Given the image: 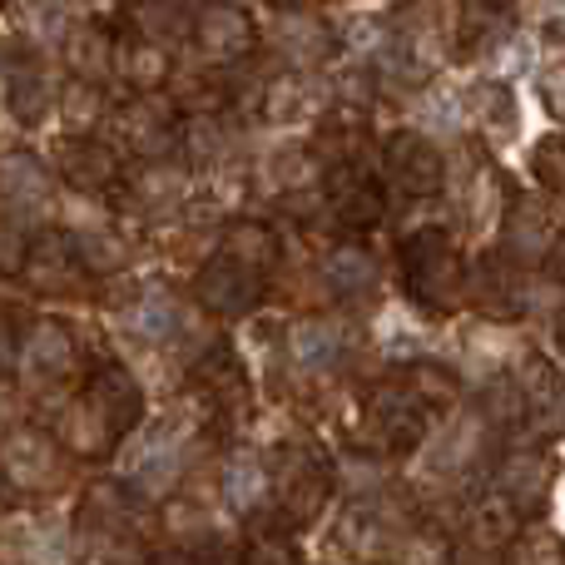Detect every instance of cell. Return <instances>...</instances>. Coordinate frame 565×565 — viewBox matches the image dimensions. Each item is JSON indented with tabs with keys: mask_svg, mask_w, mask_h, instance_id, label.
Returning a JSON list of instances; mask_svg holds the SVG:
<instances>
[{
	"mask_svg": "<svg viewBox=\"0 0 565 565\" xmlns=\"http://www.w3.org/2000/svg\"><path fill=\"white\" fill-rule=\"evenodd\" d=\"M65 55H70L75 79H85V85H105V79L115 75V40H109L105 25H79L75 35H70Z\"/></svg>",
	"mask_w": 565,
	"mask_h": 565,
	"instance_id": "obj_26",
	"label": "cell"
},
{
	"mask_svg": "<svg viewBox=\"0 0 565 565\" xmlns=\"http://www.w3.org/2000/svg\"><path fill=\"white\" fill-rule=\"evenodd\" d=\"M184 194H189V169L164 164V154L145 159V169H139V174H129V199H135L145 214H154V218L184 204Z\"/></svg>",
	"mask_w": 565,
	"mask_h": 565,
	"instance_id": "obj_23",
	"label": "cell"
},
{
	"mask_svg": "<svg viewBox=\"0 0 565 565\" xmlns=\"http://www.w3.org/2000/svg\"><path fill=\"white\" fill-rule=\"evenodd\" d=\"M501 248H507L511 264H536L541 254L551 248V214L541 199L521 194L511 199V214L501 224Z\"/></svg>",
	"mask_w": 565,
	"mask_h": 565,
	"instance_id": "obj_20",
	"label": "cell"
},
{
	"mask_svg": "<svg viewBox=\"0 0 565 565\" xmlns=\"http://www.w3.org/2000/svg\"><path fill=\"white\" fill-rule=\"evenodd\" d=\"M516 511L507 507V501L497 497V491H491L487 501H477V507H471V536L477 541H497V546H507L511 536H516Z\"/></svg>",
	"mask_w": 565,
	"mask_h": 565,
	"instance_id": "obj_32",
	"label": "cell"
},
{
	"mask_svg": "<svg viewBox=\"0 0 565 565\" xmlns=\"http://www.w3.org/2000/svg\"><path fill=\"white\" fill-rule=\"evenodd\" d=\"M511 25H516L511 0H461L457 25H451V50H457V60H481L501 40H511Z\"/></svg>",
	"mask_w": 565,
	"mask_h": 565,
	"instance_id": "obj_16",
	"label": "cell"
},
{
	"mask_svg": "<svg viewBox=\"0 0 565 565\" xmlns=\"http://www.w3.org/2000/svg\"><path fill=\"white\" fill-rule=\"evenodd\" d=\"M224 254H234L238 264H248L254 274H274L278 268V234L274 228H264L258 218H234V224L224 228Z\"/></svg>",
	"mask_w": 565,
	"mask_h": 565,
	"instance_id": "obj_27",
	"label": "cell"
},
{
	"mask_svg": "<svg viewBox=\"0 0 565 565\" xmlns=\"http://www.w3.org/2000/svg\"><path fill=\"white\" fill-rule=\"evenodd\" d=\"M79 397H85L89 407L119 431V441L145 422V387H139V377L129 367H119V362H99V367L85 377Z\"/></svg>",
	"mask_w": 565,
	"mask_h": 565,
	"instance_id": "obj_14",
	"label": "cell"
},
{
	"mask_svg": "<svg viewBox=\"0 0 565 565\" xmlns=\"http://www.w3.org/2000/svg\"><path fill=\"white\" fill-rule=\"evenodd\" d=\"M75 338H70L65 322H35V328L20 338L15 348V372H20V387L45 397V392H60L70 377H75Z\"/></svg>",
	"mask_w": 565,
	"mask_h": 565,
	"instance_id": "obj_6",
	"label": "cell"
},
{
	"mask_svg": "<svg viewBox=\"0 0 565 565\" xmlns=\"http://www.w3.org/2000/svg\"><path fill=\"white\" fill-rule=\"evenodd\" d=\"M531 174L546 189L565 194V135H546L536 149H531Z\"/></svg>",
	"mask_w": 565,
	"mask_h": 565,
	"instance_id": "obj_35",
	"label": "cell"
},
{
	"mask_svg": "<svg viewBox=\"0 0 565 565\" xmlns=\"http://www.w3.org/2000/svg\"><path fill=\"white\" fill-rule=\"evenodd\" d=\"M258 292H264V274H254V268L238 264V258L224 254V248H218L194 278L199 308H209L214 318H244V312L258 302Z\"/></svg>",
	"mask_w": 565,
	"mask_h": 565,
	"instance_id": "obj_11",
	"label": "cell"
},
{
	"mask_svg": "<svg viewBox=\"0 0 565 565\" xmlns=\"http://www.w3.org/2000/svg\"><path fill=\"white\" fill-rule=\"evenodd\" d=\"M199 387L209 392V402H214L218 412L248 407V372H244V362L234 358V348H214L199 362Z\"/></svg>",
	"mask_w": 565,
	"mask_h": 565,
	"instance_id": "obj_25",
	"label": "cell"
},
{
	"mask_svg": "<svg viewBox=\"0 0 565 565\" xmlns=\"http://www.w3.org/2000/svg\"><path fill=\"white\" fill-rule=\"evenodd\" d=\"M224 487H228V501H234V511H244V516H254V511H258V501H264V491H268L264 461H258V467H248V461H238V467H228Z\"/></svg>",
	"mask_w": 565,
	"mask_h": 565,
	"instance_id": "obj_33",
	"label": "cell"
},
{
	"mask_svg": "<svg viewBox=\"0 0 565 565\" xmlns=\"http://www.w3.org/2000/svg\"><path fill=\"white\" fill-rule=\"evenodd\" d=\"M115 75H125L129 89H159L169 79V55L149 40L129 35L115 45Z\"/></svg>",
	"mask_w": 565,
	"mask_h": 565,
	"instance_id": "obj_29",
	"label": "cell"
},
{
	"mask_svg": "<svg viewBox=\"0 0 565 565\" xmlns=\"http://www.w3.org/2000/svg\"><path fill=\"white\" fill-rule=\"evenodd\" d=\"M189 35H194L199 55L209 65H234V60L254 55L258 45V25L238 6H224V0H204L189 20Z\"/></svg>",
	"mask_w": 565,
	"mask_h": 565,
	"instance_id": "obj_10",
	"label": "cell"
},
{
	"mask_svg": "<svg viewBox=\"0 0 565 565\" xmlns=\"http://www.w3.org/2000/svg\"><path fill=\"white\" fill-rule=\"evenodd\" d=\"M382 169H387L392 184L417 199H431L447 184V159H441V149L431 145L427 135H412V129H402V135H392L387 145H382Z\"/></svg>",
	"mask_w": 565,
	"mask_h": 565,
	"instance_id": "obj_13",
	"label": "cell"
},
{
	"mask_svg": "<svg viewBox=\"0 0 565 565\" xmlns=\"http://www.w3.org/2000/svg\"><path fill=\"white\" fill-rule=\"evenodd\" d=\"M288 348H292V362L302 372H328L332 362L342 358V332L322 318H302L298 328L288 332Z\"/></svg>",
	"mask_w": 565,
	"mask_h": 565,
	"instance_id": "obj_28",
	"label": "cell"
},
{
	"mask_svg": "<svg viewBox=\"0 0 565 565\" xmlns=\"http://www.w3.org/2000/svg\"><path fill=\"white\" fill-rule=\"evenodd\" d=\"M481 125H487L491 139H511L516 135V99H511L507 85H487L481 89Z\"/></svg>",
	"mask_w": 565,
	"mask_h": 565,
	"instance_id": "obj_34",
	"label": "cell"
},
{
	"mask_svg": "<svg viewBox=\"0 0 565 565\" xmlns=\"http://www.w3.org/2000/svg\"><path fill=\"white\" fill-rule=\"evenodd\" d=\"M551 481H556V457L551 451H507L497 467V497L526 521L546 511Z\"/></svg>",
	"mask_w": 565,
	"mask_h": 565,
	"instance_id": "obj_15",
	"label": "cell"
},
{
	"mask_svg": "<svg viewBox=\"0 0 565 565\" xmlns=\"http://www.w3.org/2000/svg\"><path fill=\"white\" fill-rule=\"evenodd\" d=\"M15 6L40 30H60V15H65V0H15Z\"/></svg>",
	"mask_w": 565,
	"mask_h": 565,
	"instance_id": "obj_40",
	"label": "cell"
},
{
	"mask_svg": "<svg viewBox=\"0 0 565 565\" xmlns=\"http://www.w3.org/2000/svg\"><path fill=\"white\" fill-rule=\"evenodd\" d=\"M20 278L45 298H85L89 288V268L79 258L75 238L60 234V228H45V234L30 238L25 258H20Z\"/></svg>",
	"mask_w": 565,
	"mask_h": 565,
	"instance_id": "obj_5",
	"label": "cell"
},
{
	"mask_svg": "<svg viewBox=\"0 0 565 565\" xmlns=\"http://www.w3.org/2000/svg\"><path fill=\"white\" fill-rule=\"evenodd\" d=\"M135 516H139V507L129 501V491L125 487H89L85 497H79V507H75V531L79 536H105V541H115V536H135Z\"/></svg>",
	"mask_w": 565,
	"mask_h": 565,
	"instance_id": "obj_19",
	"label": "cell"
},
{
	"mask_svg": "<svg viewBox=\"0 0 565 565\" xmlns=\"http://www.w3.org/2000/svg\"><path fill=\"white\" fill-rule=\"evenodd\" d=\"M447 50V25H441L431 0H402L387 20V45H382V70L402 85H422L431 65Z\"/></svg>",
	"mask_w": 565,
	"mask_h": 565,
	"instance_id": "obj_4",
	"label": "cell"
},
{
	"mask_svg": "<svg viewBox=\"0 0 565 565\" xmlns=\"http://www.w3.org/2000/svg\"><path fill=\"white\" fill-rule=\"evenodd\" d=\"M561 348H565V322H561Z\"/></svg>",
	"mask_w": 565,
	"mask_h": 565,
	"instance_id": "obj_45",
	"label": "cell"
},
{
	"mask_svg": "<svg viewBox=\"0 0 565 565\" xmlns=\"http://www.w3.org/2000/svg\"><path fill=\"white\" fill-rule=\"evenodd\" d=\"M264 477L274 491V516L288 531L312 526L332 497V467L318 447H302V441H278L264 461Z\"/></svg>",
	"mask_w": 565,
	"mask_h": 565,
	"instance_id": "obj_1",
	"label": "cell"
},
{
	"mask_svg": "<svg viewBox=\"0 0 565 565\" xmlns=\"http://www.w3.org/2000/svg\"><path fill=\"white\" fill-rule=\"evenodd\" d=\"M402 282L417 302L427 308H457L461 288H467V258H461L457 238L447 228H417L402 238Z\"/></svg>",
	"mask_w": 565,
	"mask_h": 565,
	"instance_id": "obj_2",
	"label": "cell"
},
{
	"mask_svg": "<svg viewBox=\"0 0 565 565\" xmlns=\"http://www.w3.org/2000/svg\"><path fill=\"white\" fill-rule=\"evenodd\" d=\"M422 437H427V407H422L397 377L367 392L362 422L352 427V447L367 451V457H402V451H412Z\"/></svg>",
	"mask_w": 565,
	"mask_h": 565,
	"instance_id": "obj_3",
	"label": "cell"
},
{
	"mask_svg": "<svg viewBox=\"0 0 565 565\" xmlns=\"http://www.w3.org/2000/svg\"><path fill=\"white\" fill-rule=\"evenodd\" d=\"M99 109H105V105H99V89H95V85H85V79H75V89L65 95V115H70V125H75V135H89L85 119L95 125Z\"/></svg>",
	"mask_w": 565,
	"mask_h": 565,
	"instance_id": "obj_38",
	"label": "cell"
},
{
	"mask_svg": "<svg viewBox=\"0 0 565 565\" xmlns=\"http://www.w3.org/2000/svg\"><path fill=\"white\" fill-rule=\"evenodd\" d=\"M511 397H516V412L536 437H556L565 427V377L556 372V362L531 352L516 367V382H511Z\"/></svg>",
	"mask_w": 565,
	"mask_h": 565,
	"instance_id": "obj_9",
	"label": "cell"
},
{
	"mask_svg": "<svg viewBox=\"0 0 565 565\" xmlns=\"http://www.w3.org/2000/svg\"><path fill=\"white\" fill-rule=\"evenodd\" d=\"M6 105H10V115H15L25 129L45 125L50 109L60 105V95L50 89L45 65H35V60H20V65L6 75Z\"/></svg>",
	"mask_w": 565,
	"mask_h": 565,
	"instance_id": "obj_22",
	"label": "cell"
},
{
	"mask_svg": "<svg viewBox=\"0 0 565 565\" xmlns=\"http://www.w3.org/2000/svg\"><path fill=\"white\" fill-rule=\"evenodd\" d=\"M50 204V169L35 154L0 159V209H40Z\"/></svg>",
	"mask_w": 565,
	"mask_h": 565,
	"instance_id": "obj_24",
	"label": "cell"
},
{
	"mask_svg": "<svg viewBox=\"0 0 565 565\" xmlns=\"http://www.w3.org/2000/svg\"><path fill=\"white\" fill-rule=\"evenodd\" d=\"M461 298H471L481 312H491V318H511V312L521 308V278H516V264H511L507 254H487V258L477 264V274L467 278Z\"/></svg>",
	"mask_w": 565,
	"mask_h": 565,
	"instance_id": "obj_21",
	"label": "cell"
},
{
	"mask_svg": "<svg viewBox=\"0 0 565 565\" xmlns=\"http://www.w3.org/2000/svg\"><path fill=\"white\" fill-rule=\"evenodd\" d=\"M278 169H282V184H308L312 174H318V159L302 154V149H288V154H278Z\"/></svg>",
	"mask_w": 565,
	"mask_h": 565,
	"instance_id": "obj_41",
	"label": "cell"
},
{
	"mask_svg": "<svg viewBox=\"0 0 565 565\" xmlns=\"http://www.w3.org/2000/svg\"><path fill=\"white\" fill-rule=\"evenodd\" d=\"M264 40L288 65H318V60H328L338 50V35L318 15H302V10H278L274 25L264 30Z\"/></svg>",
	"mask_w": 565,
	"mask_h": 565,
	"instance_id": "obj_18",
	"label": "cell"
},
{
	"mask_svg": "<svg viewBox=\"0 0 565 565\" xmlns=\"http://www.w3.org/2000/svg\"><path fill=\"white\" fill-rule=\"evenodd\" d=\"M546 258H551V274H556V278L565 282V228H561V234H556V238H551Z\"/></svg>",
	"mask_w": 565,
	"mask_h": 565,
	"instance_id": "obj_44",
	"label": "cell"
},
{
	"mask_svg": "<svg viewBox=\"0 0 565 565\" xmlns=\"http://www.w3.org/2000/svg\"><path fill=\"white\" fill-rule=\"evenodd\" d=\"M15 348H20V338H15V328H10V318L0 312V377L15 367Z\"/></svg>",
	"mask_w": 565,
	"mask_h": 565,
	"instance_id": "obj_43",
	"label": "cell"
},
{
	"mask_svg": "<svg viewBox=\"0 0 565 565\" xmlns=\"http://www.w3.org/2000/svg\"><path fill=\"white\" fill-rule=\"evenodd\" d=\"M308 89H302V75H288V79H278L274 89L264 95V109H268V119H298V109L308 105Z\"/></svg>",
	"mask_w": 565,
	"mask_h": 565,
	"instance_id": "obj_37",
	"label": "cell"
},
{
	"mask_svg": "<svg viewBox=\"0 0 565 565\" xmlns=\"http://www.w3.org/2000/svg\"><path fill=\"white\" fill-rule=\"evenodd\" d=\"M174 302L164 298V292H145L139 298V308H135V332L139 338H169L174 332Z\"/></svg>",
	"mask_w": 565,
	"mask_h": 565,
	"instance_id": "obj_36",
	"label": "cell"
},
{
	"mask_svg": "<svg viewBox=\"0 0 565 565\" xmlns=\"http://www.w3.org/2000/svg\"><path fill=\"white\" fill-rule=\"evenodd\" d=\"M328 282L338 298H367L377 288V264L362 248H332L328 254Z\"/></svg>",
	"mask_w": 565,
	"mask_h": 565,
	"instance_id": "obj_31",
	"label": "cell"
},
{
	"mask_svg": "<svg viewBox=\"0 0 565 565\" xmlns=\"http://www.w3.org/2000/svg\"><path fill=\"white\" fill-rule=\"evenodd\" d=\"M322 194H328V209L342 228H377L382 218H387L382 184L367 169L352 164V159H342V164H332L328 174H322Z\"/></svg>",
	"mask_w": 565,
	"mask_h": 565,
	"instance_id": "obj_12",
	"label": "cell"
},
{
	"mask_svg": "<svg viewBox=\"0 0 565 565\" xmlns=\"http://www.w3.org/2000/svg\"><path fill=\"white\" fill-rule=\"evenodd\" d=\"M541 99H546L551 115L565 119V65H556V70H546V75H541Z\"/></svg>",
	"mask_w": 565,
	"mask_h": 565,
	"instance_id": "obj_42",
	"label": "cell"
},
{
	"mask_svg": "<svg viewBox=\"0 0 565 565\" xmlns=\"http://www.w3.org/2000/svg\"><path fill=\"white\" fill-rule=\"evenodd\" d=\"M0 477H6V487L30 491V497L55 491L65 481V447H60V437L35 427L10 431L6 447H0Z\"/></svg>",
	"mask_w": 565,
	"mask_h": 565,
	"instance_id": "obj_7",
	"label": "cell"
},
{
	"mask_svg": "<svg viewBox=\"0 0 565 565\" xmlns=\"http://www.w3.org/2000/svg\"><path fill=\"white\" fill-rule=\"evenodd\" d=\"M55 169H60V179H65L70 189H79V194H105V189L119 184L115 145L89 139V135L65 139V145H60V154H55Z\"/></svg>",
	"mask_w": 565,
	"mask_h": 565,
	"instance_id": "obj_17",
	"label": "cell"
},
{
	"mask_svg": "<svg viewBox=\"0 0 565 565\" xmlns=\"http://www.w3.org/2000/svg\"><path fill=\"white\" fill-rule=\"evenodd\" d=\"M109 129H115L119 145H125L129 154H139V159L169 154V149H174V139H179L174 105H169V99H159V89H135V99H125V105L115 109Z\"/></svg>",
	"mask_w": 565,
	"mask_h": 565,
	"instance_id": "obj_8",
	"label": "cell"
},
{
	"mask_svg": "<svg viewBox=\"0 0 565 565\" xmlns=\"http://www.w3.org/2000/svg\"><path fill=\"white\" fill-rule=\"evenodd\" d=\"M397 382H402V387H407L427 412L457 407V397H461L457 377H451L447 367H437V362H407V367H397Z\"/></svg>",
	"mask_w": 565,
	"mask_h": 565,
	"instance_id": "obj_30",
	"label": "cell"
},
{
	"mask_svg": "<svg viewBox=\"0 0 565 565\" xmlns=\"http://www.w3.org/2000/svg\"><path fill=\"white\" fill-rule=\"evenodd\" d=\"M507 556L511 561H565V546H561V541H551V536H541V531H526V536H521Z\"/></svg>",
	"mask_w": 565,
	"mask_h": 565,
	"instance_id": "obj_39",
	"label": "cell"
}]
</instances>
